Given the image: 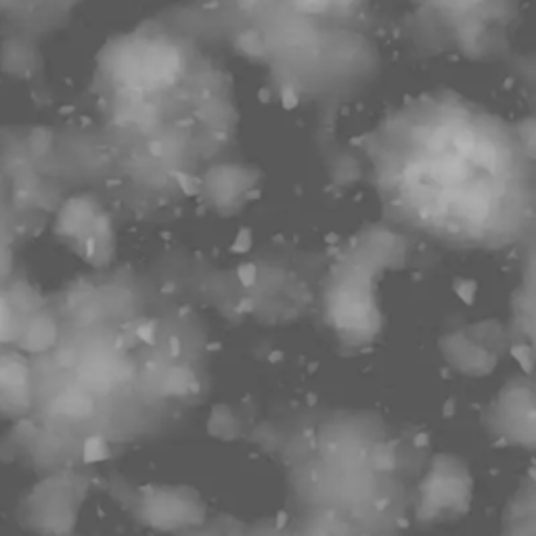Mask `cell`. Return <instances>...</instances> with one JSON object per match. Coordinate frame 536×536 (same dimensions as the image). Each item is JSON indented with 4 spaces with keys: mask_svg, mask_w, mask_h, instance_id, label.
Wrapping results in <instances>:
<instances>
[{
    "mask_svg": "<svg viewBox=\"0 0 536 536\" xmlns=\"http://www.w3.org/2000/svg\"><path fill=\"white\" fill-rule=\"evenodd\" d=\"M5 325H7V306H5V302L0 300V331L5 329Z\"/></svg>",
    "mask_w": 536,
    "mask_h": 536,
    "instance_id": "1",
    "label": "cell"
}]
</instances>
